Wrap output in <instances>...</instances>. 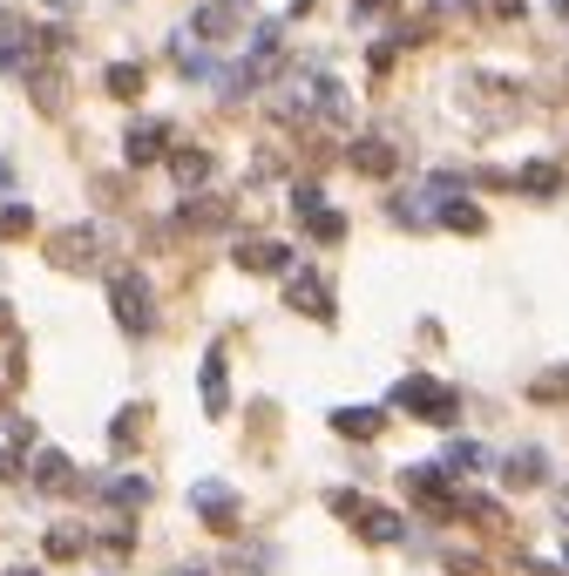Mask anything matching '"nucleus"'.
I'll list each match as a JSON object with an SVG mask.
<instances>
[{
    "mask_svg": "<svg viewBox=\"0 0 569 576\" xmlns=\"http://www.w3.org/2000/svg\"><path fill=\"white\" fill-rule=\"evenodd\" d=\"M393 407H400V414H414V421H434V428H454L461 421V393L441 387V380H428V373L400 380L393 387Z\"/></svg>",
    "mask_w": 569,
    "mask_h": 576,
    "instance_id": "1",
    "label": "nucleus"
},
{
    "mask_svg": "<svg viewBox=\"0 0 569 576\" xmlns=\"http://www.w3.org/2000/svg\"><path fill=\"white\" fill-rule=\"evenodd\" d=\"M109 305H116V325H122V333H149V325H156V299H149V279L143 272H116L109 279Z\"/></svg>",
    "mask_w": 569,
    "mask_h": 576,
    "instance_id": "2",
    "label": "nucleus"
},
{
    "mask_svg": "<svg viewBox=\"0 0 569 576\" xmlns=\"http://www.w3.org/2000/svg\"><path fill=\"white\" fill-rule=\"evenodd\" d=\"M96 252H102V231H89V224H68L48 237V265H61V272H89Z\"/></svg>",
    "mask_w": 569,
    "mask_h": 576,
    "instance_id": "3",
    "label": "nucleus"
},
{
    "mask_svg": "<svg viewBox=\"0 0 569 576\" xmlns=\"http://www.w3.org/2000/svg\"><path fill=\"white\" fill-rule=\"evenodd\" d=\"M21 81H28V96H35L41 116H61V109H68V75H61L55 61H28Z\"/></svg>",
    "mask_w": 569,
    "mask_h": 576,
    "instance_id": "4",
    "label": "nucleus"
},
{
    "mask_svg": "<svg viewBox=\"0 0 569 576\" xmlns=\"http://www.w3.org/2000/svg\"><path fill=\"white\" fill-rule=\"evenodd\" d=\"M237 14H244V0H204V8L190 14V35L197 41H230L237 35Z\"/></svg>",
    "mask_w": 569,
    "mask_h": 576,
    "instance_id": "5",
    "label": "nucleus"
},
{
    "mask_svg": "<svg viewBox=\"0 0 569 576\" xmlns=\"http://www.w3.org/2000/svg\"><path fill=\"white\" fill-rule=\"evenodd\" d=\"M237 272H285L292 265V244H272V237H237Z\"/></svg>",
    "mask_w": 569,
    "mask_h": 576,
    "instance_id": "6",
    "label": "nucleus"
},
{
    "mask_svg": "<svg viewBox=\"0 0 569 576\" xmlns=\"http://www.w3.org/2000/svg\"><path fill=\"white\" fill-rule=\"evenodd\" d=\"M190 502H197V516H204L210 529H237V496H230L224 481H197Z\"/></svg>",
    "mask_w": 569,
    "mask_h": 576,
    "instance_id": "7",
    "label": "nucleus"
},
{
    "mask_svg": "<svg viewBox=\"0 0 569 576\" xmlns=\"http://www.w3.org/2000/svg\"><path fill=\"white\" fill-rule=\"evenodd\" d=\"M122 156L136 163V170H143V163H156V156H170V129H163V123H129Z\"/></svg>",
    "mask_w": 569,
    "mask_h": 576,
    "instance_id": "8",
    "label": "nucleus"
},
{
    "mask_svg": "<svg viewBox=\"0 0 569 576\" xmlns=\"http://www.w3.org/2000/svg\"><path fill=\"white\" fill-rule=\"evenodd\" d=\"M346 156H353V170H360V177H393V170H400L393 143H380V136H360V143H353Z\"/></svg>",
    "mask_w": 569,
    "mask_h": 576,
    "instance_id": "9",
    "label": "nucleus"
},
{
    "mask_svg": "<svg viewBox=\"0 0 569 576\" xmlns=\"http://www.w3.org/2000/svg\"><path fill=\"white\" fill-rule=\"evenodd\" d=\"M177 224H190V231H224V224H230V204H224V197H184Z\"/></svg>",
    "mask_w": 569,
    "mask_h": 576,
    "instance_id": "10",
    "label": "nucleus"
},
{
    "mask_svg": "<svg viewBox=\"0 0 569 576\" xmlns=\"http://www.w3.org/2000/svg\"><path fill=\"white\" fill-rule=\"evenodd\" d=\"M353 523H360L366 543H400V536H406V516H400V509H373V502H366Z\"/></svg>",
    "mask_w": 569,
    "mask_h": 576,
    "instance_id": "11",
    "label": "nucleus"
},
{
    "mask_svg": "<svg viewBox=\"0 0 569 576\" xmlns=\"http://www.w3.org/2000/svg\"><path fill=\"white\" fill-rule=\"evenodd\" d=\"M35 488H48V496H68V488H75V461L68 455H35Z\"/></svg>",
    "mask_w": 569,
    "mask_h": 576,
    "instance_id": "12",
    "label": "nucleus"
},
{
    "mask_svg": "<svg viewBox=\"0 0 569 576\" xmlns=\"http://www.w3.org/2000/svg\"><path fill=\"white\" fill-rule=\"evenodd\" d=\"M285 299H292V312H298V305H305V312H312V319H333V299H325V279H312V272H298V279H292V292H285Z\"/></svg>",
    "mask_w": 569,
    "mask_h": 576,
    "instance_id": "13",
    "label": "nucleus"
},
{
    "mask_svg": "<svg viewBox=\"0 0 569 576\" xmlns=\"http://www.w3.org/2000/svg\"><path fill=\"white\" fill-rule=\"evenodd\" d=\"M170 177H177L184 191H204V177H210V149H170Z\"/></svg>",
    "mask_w": 569,
    "mask_h": 576,
    "instance_id": "14",
    "label": "nucleus"
},
{
    "mask_svg": "<svg viewBox=\"0 0 569 576\" xmlns=\"http://www.w3.org/2000/svg\"><path fill=\"white\" fill-rule=\"evenodd\" d=\"M529 400H536V407H569V367H542V373L529 380Z\"/></svg>",
    "mask_w": 569,
    "mask_h": 576,
    "instance_id": "15",
    "label": "nucleus"
},
{
    "mask_svg": "<svg viewBox=\"0 0 569 576\" xmlns=\"http://www.w3.org/2000/svg\"><path fill=\"white\" fill-rule=\"evenodd\" d=\"M230 407V380H224V353H204V414Z\"/></svg>",
    "mask_w": 569,
    "mask_h": 576,
    "instance_id": "16",
    "label": "nucleus"
},
{
    "mask_svg": "<svg viewBox=\"0 0 569 576\" xmlns=\"http://www.w3.org/2000/svg\"><path fill=\"white\" fill-rule=\"evenodd\" d=\"M542 475H549V468H542V455H536V448H516V455L502 461V481H509V488H536Z\"/></svg>",
    "mask_w": 569,
    "mask_h": 576,
    "instance_id": "17",
    "label": "nucleus"
},
{
    "mask_svg": "<svg viewBox=\"0 0 569 576\" xmlns=\"http://www.w3.org/2000/svg\"><path fill=\"white\" fill-rule=\"evenodd\" d=\"M516 184H522L529 197H556V191H562V170H556V163H522Z\"/></svg>",
    "mask_w": 569,
    "mask_h": 576,
    "instance_id": "18",
    "label": "nucleus"
},
{
    "mask_svg": "<svg viewBox=\"0 0 569 576\" xmlns=\"http://www.w3.org/2000/svg\"><path fill=\"white\" fill-rule=\"evenodd\" d=\"M102 496H109L116 509H143V502H149V481H143V475H116V481H102Z\"/></svg>",
    "mask_w": 569,
    "mask_h": 576,
    "instance_id": "19",
    "label": "nucleus"
},
{
    "mask_svg": "<svg viewBox=\"0 0 569 576\" xmlns=\"http://www.w3.org/2000/svg\"><path fill=\"white\" fill-rule=\"evenodd\" d=\"M102 89H109L116 102H136V96H143V68H136V61H116V68L102 75Z\"/></svg>",
    "mask_w": 569,
    "mask_h": 576,
    "instance_id": "20",
    "label": "nucleus"
},
{
    "mask_svg": "<svg viewBox=\"0 0 569 576\" xmlns=\"http://www.w3.org/2000/svg\"><path fill=\"white\" fill-rule=\"evenodd\" d=\"M441 224H448V231H468V237H481V224H488V217H481L468 197H441Z\"/></svg>",
    "mask_w": 569,
    "mask_h": 576,
    "instance_id": "21",
    "label": "nucleus"
},
{
    "mask_svg": "<svg viewBox=\"0 0 569 576\" xmlns=\"http://www.w3.org/2000/svg\"><path fill=\"white\" fill-rule=\"evenodd\" d=\"M333 428H340V435H353V441H373V435H380V414H373V407H340Z\"/></svg>",
    "mask_w": 569,
    "mask_h": 576,
    "instance_id": "22",
    "label": "nucleus"
},
{
    "mask_svg": "<svg viewBox=\"0 0 569 576\" xmlns=\"http://www.w3.org/2000/svg\"><path fill=\"white\" fill-rule=\"evenodd\" d=\"M177 68H184V81H210L217 75V61L204 48H190V35H177Z\"/></svg>",
    "mask_w": 569,
    "mask_h": 576,
    "instance_id": "23",
    "label": "nucleus"
},
{
    "mask_svg": "<svg viewBox=\"0 0 569 576\" xmlns=\"http://www.w3.org/2000/svg\"><path fill=\"white\" fill-rule=\"evenodd\" d=\"M305 231H312L318 244H340V237H346V217H340V211H325V204H318V211L305 217Z\"/></svg>",
    "mask_w": 569,
    "mask_h": 576,
    "instance_id": "24",
    "label": "nucleus"
},
{
    "mask_svg": "<svg viewBox=\"0 0 569 576\" xmlns=\"http://www.w3.org/2000/svg\"><path fill=\"white\" fill-rule=\"evenodd\" d=\"M481 461H488V455H481V448H474V441H454V448H448V461H441V468H448V475H474V468H481Z\"/></svg>",
    "mask_w": 569,
    "mask_h": 576,
    "instance_id": "25",
    "label": "nucleus"
},
{
    "mask_svg": "<svg viewBox=\"0 0 569 576\" xmlns=\"http://www.w3.org/2000/svg\"><path fill=\"white\" fill-rule=\"evenodd\" d=\"M35 231V211L28 204H8V211H0V237H28Z\"/></svg>",
    "mask_w": 569,
    "mask_h": 576,
    "instance_id": "26",
    "label": "nucleus"
},
{
    "mask_svg": "<svg viewBox=\"0 0 569 576\" xmlns=\"http://www.w3.org/2000/svg\"><path fill=\"white\" fill-rule=\"evenodd\" d=\"M48 556H81V529H48Z\"/></svg>",
    "mask_w": 569,
    "mask_h": 576,
    "instance_id": "27",
    "label": "nucleus"
},
{
    "mask_svg": "<svg viewBox=\"0 0 569 576\" xmlns=\"http://www.w3.org/2000/svg\"><path fill=\"white\" fill-rule=\"evenodd\" d=\"M318 204H325V197H318V184H298V191H292V211H298V217H312Z\"/></svg>",
    "mask_w": 569,
    "mask_h": 576,
    "instance_id": "28",
    "label": "nucleus"
},
{
    "mask_svg": "<svg viewBox=\"0 0 569 576\" xmlns=\"http://www.w3.org/2000/svg\"><path fill=\"white\" fill-rule=\"evenodd\" d=\"M380 8H393V0H353V21H373Z\"/></svg>",
    "mask_w": 569,
    "mask_h": 576,
    "instance_id": "29",
    "label": "nucleus"
},
{
    "mask_svg": "<svg viewBox=\"0 0 569 576\" xmlns=\"http://www.w3.org/2000/svg\"><path fill=\"white\" fill-rule=\"evenodd\" d=\"M474 0H434V14H468Z\"/></svg>",
    "mask_w": 569,
    "mask_h": 576,
    "instance_id": "30",
    "label": "nucleus"
},
{
    "mask_svg": "<svg viewBox=\"0 0 569 576\" xmlns=\"http://www.w3.org/2000/svg\"><path fill=\"white\" fill-rule=\"evenodd\" d=\"M8 184H14V163H8V156H0V197H8Z\"/></svg>",
    "mask_w": 569,
    "mask_h": 576,
    "instance_id": "31",
    "label": "nucleus"
},
{
    "mask_svg": "<svg viewBox=\"0 0 569 576\" xmlns=\"http://www.w3.org/2000/svg\"><path fill=\"white\" fill-rule=\"evenodd\" d=\"M48 8H55V14H68V8H75V0H48Z\"/></svg>",
    "mask_w": 569,
    "mask_h": 576,
    "instance_id": "32",
    "label": "nucleus"
},
{
    "mask_svg": "<svg viewBox=\"0 0 569 576\" xmlns=\"http://www.w3.org/2000/svg\"><path fill=\"white\" fill-rule=\"evenodd\" d=\"M14 576H41V569H14Z\"/></svg>",
    "mask_w": 569,
    "mask_h": 576,
    "instance_id": "33",
    "label": "nucleus"
},
{
    "mask_svg": "<svg viewBox=\"0 0 569 576\" xmlns=\"http://www.w3.org/2000/svg\"><path fill=\"white\" fill-rule=\"evenodd\" d=\"M556 8H562V14H569V0H556Z\"/></svg>",
    "mask_w": 569,
    "mask_h": 576,
    "instance_id": "34",
    "label": "nucleus"
}]
</instances>
